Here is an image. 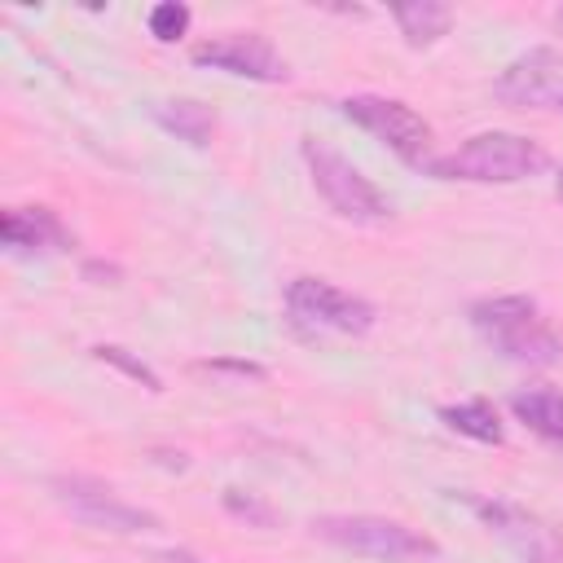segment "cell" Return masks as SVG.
I'll use <instances>...</instances> for the list:
<instances>
[{
	"mask_svg": "<svg viewBox=\"0 0 563 563\" xmlns=\"http://www.w3.org/2000/svg\"><path fill=\"white\" fill-rule=\"evenodd\" d=\"M154 123H158L163 132H172L176 141L194 145V150H202V145L211 141V132H216V114H211L202 101H194V97L154 106Z\"/></svg>",
	"mask_w": 563,
	"mask_h": 563,
	"instance_id": "obj_12",
	"label": "cell"
},
{
	"mask_svg": "<svg viewBox=\"0 0 563 563\" xmlns=\"http://www.w3.org/2000/svg\"><path fill=\"white\" fill-rule=\"evenodd\" d=\"M48 488H53L57 506H62L70 519H79L84 528L123 532V537H132V532H154V528H158V515H150V510L123 501L110 484H101V479H92V475H53Z\"/></svg>",
	"mask_w": 563,
	"mask_h": 563,
	"instance_id": "obj_7",
	"label": "cell"
},
{
	"mask_svg": "<svg viewBox=\"0 0 563 563\" xmlns=\"http://www.w3.org/2000/svg\"><path fill=\"white\" fill-rule=\"evenodd\" d=\"M339 114L352 119L356 128H365L369 136H378L396 158H405L409 167H427L431 163V128L418 110H409L396 97H374V92H356L339 101Z\"/></svg>",
	"mask_w": 563,
	"mask_h": 563,
	"instance_id": "obj_6",
	"label": "cell"
},
{
	"mask_svg": "<svg viewBox=\"0 0 563 563\" xmlns=\"http://www.w3.org/2000/svg\"><path fill=\"white\" fill-rule=\"evenodd\" d=\"M391 18H396L400 35H405L413 48H427V44L444 40L449 26H453V9L440 4V0H409V4H396Z\"/></svg>",
	"mask_w": 563,
	"mask_h": 563,
	"instance_id": "obj_14",
	"label": "cell"
},
{
	"mask_svg": "<svg viewBox=\"0 0 563 563\" xmlns=\"http://www.w3.org/2000/svg\"><path fill=\"white\" fill-rule=\"evenodd\" d=\"M202 369H224V374H242V378H264V369L255 361H202Z\"/></svg>",
	"mask_w": 563,
	"mask_h": 563,
	"instance_id": "obj_19",
	"label": "cell"
},
{
	"mask_svg": "<svg viewBox=\"0 0 563 563\" xmlns=\"http://www.w3.org/2000/svg\"><path fill=\"white\" fill-rule=\"evenodd\" d=\"M158 563H202V559H194L189 550H163V554H158Z\"/></svg>",
	"mask_w": 563,
	"mask_h": 563,
	"instance_id": "obj_20",
	"label": "cell"
},
{
	"mask_svg": "<svg viewBox=\"0 0 563 563\" xmlns=\"http://www.w3.org/2000/svg\"><path fill=\"white\" fill-rule=\"evenodd\" d=\"M559 26H563V9H559Z\"/></svg>",
	"mask_w": 563,
	"mask_h": 563,
	"instance_id": "obj_22",
	"label": "cell"
},
{
	"mask_svg": "<svg viewBox=\"0 0 563 563\" xmlns=\"http://www.w3.org/2000/svg\"><path fill=\"white\" fill-rule=\"evenodd\" d=\"M444 427L466 435V440H479V444H501V422H497V409L488 400H462V405H444L440 409Z\"/></svg>",
	"mask_w": 563,
	"mask_h": 563,
	"instance_id": "obj_15",
	"label": "cell"
},
{
	"mask_svg": "<svg viewBox=\"0 0 563 563\" xmlns=\"http://www.w3.org/2000/svg\"><path fill=\"white\" fill-rule=\"evenodd\" d=\"M0 238L13 255H48L70 246V233L48 207H9L0 220Z\"/></svg>",
	"mask_w": 563,
	"mask_h": 563,
	"instance_id": "obj_11",
	"label": "cell"
},
{
	"mask_svg": "<svg viewBox=\"0 0 563 563\" xmlns=\"http://www.w3.org/2000/svg\"><path fill=\"white\" fill-rule=\"evenodd\" d=\"M475 334L497 347L515 365H559L563 361V334L541 317V308L528 295H493L471 303Z\"/></svg>",
	"mask_w": 563,
	"mask_h": 563,
	"instance_id": "obj_1",
	"label": "cell"
},
{
	"mask_svg": "<svg viewBox=\"0 0 563 563\" xmlns=\"http://www.w3.org/2000/svg\"><path fill=\"white\" fill-rule=\"evenodd\" d=\"M545 167V150L519 132H475L449 154H431L422 172L440 180H471V185H515Z\"/></svg>",
	"mask_w": 563,
	"mask_h": 563,
	"instance_id": "obj_2",
	"label": "cell"
},
{
	"mask_svg": "<svg viewBox=\"0 0 563 563\" xmlns=\"http://www.w3.org/2000/svg\"><path fill=\"white\" fill-rule=\"evenodd\" d=\"M510 409H515V418L528 431L563 444V391H554V387H528V391H515L510 396Z\"/></svg>",
	"mask_w": 563,
	"mask_h": 563,
	"instance_id": "obj_13",
	"label": "cell"
},
{
	"mask_svg": "<svg viewBox=\"0 0 563 563\" xmlns=\"http://www.w3.org/2000/svg\"><path fill=\"white\" fill-rule=\"evenodd\" d=\"M312 537L343 545L352 554H365V559H387V563L440 554V545L427 532H418L400 519H387V515H321V519H312Z\"/></svg>",
	"mask_w": 563,
	"mask_h": 563,
	"instance_id": "obj_4",
	"label": "cell"
},
{
	"mask_svg": "<svg viewBox=\"0 0 563 563\" xmlns=\"http://www.w3.org/2000/svg\"><path fill=\"white\" fill-rule=\"evenodd\" d=\"M497 101L519 110H563V53L550 44H537L519 53L493 84Z\"/></svg>",
	"mask_w": 563,
	"mask_h": 563,
	"instance_id": "obj_9",
	"label": "cell"
},
{
	"mask_svg": "<svg viewBox=\"0 0 563 563\" xmlns=\"http://www.w3.org/2000/svg\"><path fill=\"white\" fill-rule=\"evenodd\" d=\"M224 506H229L233 515H242V519H255V523H273V510H268V506H260L255 497H242L238 488H229V493H224Z\"/></svg>",
	"mask_w": 563,
	"mask_h": 563,
	"instance_id": "obj_18",
	"label": "cell"
},
{
	"mask_svg": "<svg viewBox=\"0 0 563 563\" xmlns=\"http://www.w3.org/2000/svg\"><path fill=\"white\" fill-rule=\"evenodd\" d=\"M457 501L471 506V510L515 550L519 563H563V541H559V532H554L545 519L528 515L523 506L497 501V497H475V493H457Z\"/></svg>",
	"mask_w": 563,
	"mask_h": 563,
	"instance_id": "obj_8",
	"label": "cell"
},
{
	"mask_svg": "<svg viewBox=\"0 0 563 563\" xmlns=\"http://www.w3.org/2000/svg\"><path fill=\"white\" fill-rule=\"evenodd\" d=\"M554 198L563 202V167H559V176H554Z\"/></svg>",
	"mask_w": 563,
	"mask_h": 563,
	"instance_id": "obj_21",
	"label": "cell"
},
{
	"mask_svg": "<svg viewBox=\"0 0 563 563\" xmlns=\"http://www.w3.org/2000/svg\"><path fill=\"white\" fill-rule=\"evenodd\" d=\"M303 163H308V176H312V189L325 198V207L352 224H378L391 216L387 198L378 194V185L352 167V158H343L339 150H330L325 141L317 136H303Z\"/></svg>",
	"mask_w": 563,
	"mask_h": 563,
	"instance_id": "obj_3",
	"label": "cell"
},
{
	"mask_svg": "<svg viewBox=\"0 0 563 563\" xmlns=\"http://www.w3.org/2000/svg\"><path fill=\"white\" fill-rule=\"evenodd\" d=\"M92 356H97V361H106V365H114L119 374H128V378H132V383H141L145 391H163V378H158L145 361H136L128 347H119V343H97V347H92Z\"/></svg>",
	"mask_w": 563,
	"mask_h": 563,
	"instance_id": "obj_16",
	"label": "cell"
},
{
	"mask_svg": "<svg viewBox=\"0 0 563 563\" xmlns=\"http://www.w3.org/2000/svg\"><path fill=\"white\" fill-rule=\"evenodd\" d=\"M185 31H189V9H185L180 0H163V4L150 9V35H154V40L172 44V40H180Z\"/></svg>",
	"mask_w": 563,
	"mask_h": 563,
	"instance_id": "obj_17",
	"label": "cell"
},
{
	"mask_svg": "<svg viewBox=\"0 0 563 563\" xmlns=\"http://www.w3.org/2000/svg\"><path fill=\"white\" fill-rule=\"evenodd\" d=\"M286 312L295 330L303 334H369L374 330V303L339 290L325 277H295L286 286Z\"/></svg>",
	"mask_w": 563,
	"mask_h": 563,
	"instance_id": "obj_5",
	"label": "cell"
},
{
	"mask_svg": "<svg viewBox=\"0 0 563 563\" xmlns=\"http://www.w3.org/2000/svg\"><path fill=\"white\" fill-rule=\"evenodd\" d=\"M194 62L211 66V70H224V75H238V79H255V84H286V75H290L282 53L255 31L216 35V40L194 48Z\"/></svg>",
	"mask_w": 563,
	"mask_h": 563,
	"instance_id": "obj_10",
	"label": "cell"
}]
</instances>
